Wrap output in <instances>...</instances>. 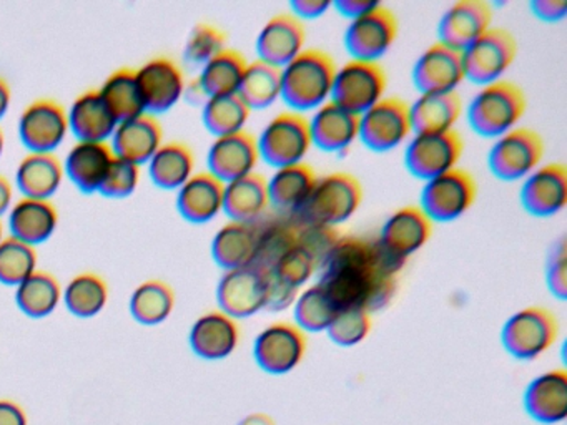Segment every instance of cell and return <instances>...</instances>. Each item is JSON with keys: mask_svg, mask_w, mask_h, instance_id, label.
I'll use <instances>...</instances> for the list:
<instances>
[{"mask_svg": "<svg viewBox=\"0 0 567 425\" xmlns=\"http://www.w3.org/2000/svg\"><path fill=\"white\" fill-rule=\"evenodd\" d=\"M162 143L164 129L161 123L154 115L142 113L135 118L118 123L109 145L117 158L142 166L151 162Z\"/></svg>", "mask_w": 567, "mask_h": 425, "instance_id": "cell-25", "label": "cell"}, {"mask_svg": "<svg viewBox=\"0 0 567 425\" xmlns=\"http://www.w3.org/2000/svg\"><path fill=\"white\" fill-rule=\"evenodd\" d=\"M529 10L536 19L546 23H557L566 19V0H530Z\"/></svg>", "mask_w": 567, "mask_h": 425, "instance_id": "cell-55", "label": "cell"}, {"mask_svg": "<svg viewBox=\"0 0 567 425\" xmlns=\"http://www.w3.org/2000/svg\"><path fill=\"white\" fill-rule=\"evenodd\" d=\"M524 90L509 80H497L481 86L466 108L467 123L483 138H499L516 128L526 113Z\"/></svg>", "mask_w": 567, "mask_h": 425, "instance_id": "cell-4", "label": "cell"}, {"mask_svg": "<svg viewBox=\"0 0 567 425\" xmlns=\"http://www.w3.org/2000/svg\"><path fill=\"white\" fill-rule=\"evenodd\" d=\"M38 271V252L32 246L8 236L0 242V284L19 286Z\"/></svg>", "mask_w": 567, "mask_h": 425, "instance_id": "cell-47", "label": "cell"}, {"mask_svg": "<svg viewBox=\"0 0 567 425\" xmlns=\"http://www.w3.org/2000/svg\"><path fill=\"white\" fill-rule=\"evenodd\" d=\"M524 211L536 218H550L567 205V168L547 163L526 176L519 191Z\"/></svg>", "mask_w": 567, "mask_h": 425, "instance_id": "cell-21", "label": "cell"}, {"mask_svg": "<svg viewBox=\"0 0 567 425\" xmlns=\"http://www.w3.org/2000/svg\"><path fill=\"white\" fill-rule=\"evenodd\" d=\"M298 294H300V289H295L293 286L287 284V282L281 281V279H278L277 276H274L270 272V281H268L267 304H265V311H287L288 308H293Z\"/></svg>", "mask_w": 567, "mask_h": 425, "instance_id": "cell-54", "label": "cell"}, {"mask_svg": "<svg viewBox=\"0 0 567 425\" xmlns=\"http://www.w3.org/2000/svg\"><path fill=\"white\" fill-rule=\"evenodd\" d=\"M250 115L251 110L238 93L210 96L202 106V122L215 138L247 129L245 126Z\"/></svg>", "mask_w": 567, "mask_h": 425, "instance_id": "cell-45", "label": "cell"}, {"mask_svg": "<svg viewBox=\"0 0 567 425\" xmlns=\"http://www.w3.org/2000/svg\"><path fill=\"white\" fill-rule=\"evenodd\" d=\"M524 411L544 425L559 424L567 417V372L553 369L529 382L524 392Z\"/></svg>", "mask_w": 567, "mask_h": 425, "instance_id": "cell-26", "label": "cell"}, {"mask_svg": "<svg viewBox=\"0 0 567 425\" xmlns=\"http://www.w3.org/2000/svg\"><path fill=\"white\" fill-rule=\"evenodd\" d=\"M298 235H300V225L288 216L260 221L255 265L271 271L281 258L297 248Z\"/></svg>", "mask_w": 567, "mask_h": 425, "instance_id": "cell-39", "label": "cell"}, {"mask_svg": "<svg viewBox=\"0 0 567 425\" xmlns=\"http://www.w3.org/2000/svg\"><path fill=\"white\" fill-rule=\"evenodd\" d=\"M147 165L148 176L157 188L177 191L194 176L195 155L185 143H162Z\"/></svg>", "mask_w": 567, "mask_h": 425, "instance_id": "cell-37", "label": "cell"}, {"mask_svg": "<svg viewBox=\"0 0 567 425\" xmlns=\"http://www.w3.org/2000/svg\"><path fill=\"white\" fill-rule=\"evenodd\" d=\"M99 93L117 123L145 113L141 90H138L137 79H135V70H115L102 83Z\"/></svg>", "mask_w": 567, "mask_h": 425, "instance_id": "cell-43", "label": "cell"}, {"mask_svg": "<svg viewBox=\"0 0 567 425\" xmlns=\"http://www.w3.org/2000/svg\"><path fill=\"white\" fill-rule=\"evenodd\" d=\"M260 162L257 136L248 129L218 136L207 153V172L221 183L235 182L257 172Z\"/></svg>", "mask_w": 567, "mask_h": 425, "instance_id": "cell-19", "label": "cell"}, {"mask_svg": "<svg viewBox=\"0 0 567 425\" xmlns=\"http://www.w3.org/2000/svg\"><path fill=\"white\" fill-rule=\"evenodd\" d=\"M318 269L320 266L315 261L313 256L308 255L301 246L297 245V248L291 249L285 258H281L270 272L301 291V288H305L315 274H318Z\"/></svg>", "mask_w": 567, "mask_h": 425, "instance_id": "cell-50", "label": "cell"}, {"mask_svg": "<svg viewBox=\"0 0 567 425\" xmlns=\"http://www.w3.org/2000/svg\"><path fill=\"white\" fill-rule=\"evenodd\" d=\"M114 156L109 143L75 142L62 162L64 175L84 195L99 193Z\"/></svg>", "mask_w": 567, "mask_h": 425, "instance_id": "cell-27", "label": "cell"}, {"mask_svg": "<svg viewBox=\"0 0 567 425\" xmlns=\"http://www.w3.org/2000/svg\"><path fill=\"white\" fill-rule=\"evenodd\" d=\"M317 179V172L305 162L275 169L271 178H267L270 208H274L278 216L293 218L310 198Z\"/></svg>", "mask_w": 567, "mask_h": 425, "instance_id": "cell-31", "label": "cell"}, {"mask_svg": "<svg viewBox=\"0 0 567 425\" xmlns=\"http://www.w3.org/2000/svg\"><path fill=\"white\" fill-rule=\"evenodd\" d=\"M305 42H307L305 23L290 12H281L271 17L261 27L255 40V50L261 62L284 69L295 56L303 52Z\"/></svg>", "mask_w": 567, "mask_h": 425, "instance_id": "cell-22", "label": "cell"}, {"mask_svg": "<svg viewBox=\"0 0 567 425\" xmlns=\"http://www.w3.org/2000/svg\"><path fill=\"white\" fill-rule=\"evenodd\" d=\"M433 229L434 222L420 206H403L388 216L377 242L388 259L403 269L408 259L427 245Z\"/></svg>", "mask_w": 567, "mask_h": 425, "instance_id": "cell-13", "label": "cell"}, {"mask_svg": "<svg viewBox=\"0 0 567 425\" xmlns=\"http://www.w3.org/2000/svg\"><path fill=\"white\" fill-rule=\"evenodd\" d=\"M411 79L420 95L457 92V86L466 80L463 53L444 43L434 42L417 56Z\"/></svg>", "mask_w": 567, "mask_h": 425, "instance_id": "cell-20", "label": "cell"}, {"mask_svg": "<svg viewBox=\"0 0 567 425\" xmlns=\"http://www.w3.org/2000/svg\"><path fill=\"white\" fill-rule=\"evenodd\" d=\"M225 183L208 172L194 173L182 188L177 189L178 212L185 221L204 225L224 212Z\"/></svg>", "mask_w": 567, "mask_h": 425, "instance_id": "cell-30", "label": "cell"}, {"mask_svg": "<svg viewBox=\"0 0 567 425\" xmlns=\"http://www.w3.org/2000/svg\"><path fill=\"white\" fill-rule=\"evenodd\" d=\"M378 3L380 2H374V0H334V2H331V7H333L341 17H344V19L351 22V20L370 12Z\"/></svg>", "mask_w": 567, "mask_h": 425, "instance_id": "cell-57", "label": "cell"}, {"mask_svg": "<svg viewBox=\"0 0 567 425\" xmlns=\"http://www.w3.org/2000/svg\"><path fill=\"white\" fill-rule=\"evenodd\" d=\"M546 286L553 298L564 301L567 298V246L566 239L560 238L554 242L547 252L546 266H544Z\"/></svg>", "mask_w": 567, "mask_h": 425, "instance_id": "cell-52", "label": "cell"}, {"mask_svg": "<svg viewBox=\"0 0 567 425\" xmlns=\"http://www.w3.org/2000/svg\"><path fill=\"white\" fill-rule=\"evenodd\" d=\"M461 53L466 80L474 85H489L503 80L516 60V37L503 27H491Z\"/></svg>", "mask_w": 567, "mask_h": 425, "instance_id": "cell-10", "label": "cell"}, {"mask_svg": "<svg viewBox=\"0 0 567 425\" xmlns=\"http://www.w3.org/2000/svg\"><path fill=\"white\" fill-rule=\"evenodd\" d=\"M18 132L29 153H54L68 138V110L55 100H35L22 110Z\"/></svg>", "mask_w": 567, "mask_h": 425, "instance_id": "cell-17", "label": "cell"}, {"mask_svg": "<svg viewBox=\"0 0 567 425\" xmlns=\"http://www.w3.org/2000/svg\"><path fill=\"white\" fill-rule=\"evenodd\" d=\"M16 304L32 319H44L58 309L62 301L61 282L54 274L35 271L16 286Z\"/></svg>", "mask_w": 567, "mask_h": 425, "instance_id": "cell-40", "label": "cell"}, {"mask_svg": "<svg viewBox=\"0 0 567 425\" xmlns=\"http://www.w3.org/2000/svg\"><path fill=\"white\" fill-rule=\"evenodd\" d=\"M290 13L305 23V20H315L323 17L331 9L328 0H291Z\"/></svg>", "mask_w": 567, "mask_h": 425, "instance_id": "cell-56", "label": "cell"}, {"mask_svg": "<svg viewBox=\"0 0 567 425\" xmlns=\"http://www.w3.org/2000/svg\"><path fill=\"white\" fill-rule=\"evenodd\" d=\"M363 201V186L357 176L334 172L318 176L313 191L300 211L293 216L300 225L337 228L354 216Z\"/></svg>", "mask_w": 567, "mask_h": 425, "instance_id": "cell-3", "label": "cell"}, {"mask_svg": "<svg viewBox=\"0 0 567 425\" xmlns=\"http://www.w3.org/2000/svg\"><path fill=\"white\" fill-rule=\"evenodd\" d=\"M4 228H2V222H0V242H2V239H4Z\"/></svg>", "mask_w": 567, "mask_h": 425, "instance_id": "cell-63", "label": "cell"}, {"mask_svg": "<svg viewBox=\"0 0 567 425\" xmlns=\"http://www.w3.org/2000/svg\"><path fill=\"white\" fill-rule=\"evenodd\" d=\"M238 425H277V422L270 415L264 414V412H255V414L241 418Z\"/></svg>", "mask_w": 567, "mask_h": 425, "instance_id": "cell-61", "label": "cell"}, {"mask_svg": "<svg viewBox=\"0 0 567 425\" xmlns=\"http://www.w3.org/2000/svg\"><path fill=\"white\" fill-rule=\"evenodd\" d=\"M373 319L370 312L360 309L340 311L327 329V335L338 348L350 349L361 344L370 335Z\"/></svg>", "mask_w": 567, "mask_h": 425, "instance_id": "cell-48", "label": "cell"}, {"mask_svg": "<svg viewBox=\"0 0 567 425\" xmlns=\"http://www.w3.org/2000/svg\"><path fill=\"white\" fill-rule=\"evenodd\" d=\"M260 222L228 221L212 239V259L224 271L250 265L257 251Z\"/></svg>", "mask_w": 567, "mask_h": 425, "instance_id": "cell-35", "label": "cell"}, {"mask_svg": "<svg viewBox=\"0 0 567 425\" xmlns=\"http://www.w3.org/2000/svg\"><path fill=\"white\" fill-rule=\"evenodd\" d=\"M69 132L78 142H111L117 120L105 105L99 90H87L72 102L68 112Z\"/></svg>", "mask_w": 567, "mask_h": 425, "instance_id": "cell-32", "label": "cell"}, {"mask_svg": "<svg viewBox=\"0 0 567 425\" xmlns=\"http://www.w3.org/2000/svg\"><path fill=\"white\" fill-rule=\"evenodd\" d=\"M225 42H227V35L218 27L210 25V23H198L185 43V60L192 65L204 66L208 60L227 49Z\"/></svg>", "mask_w": 567, "mask_h": 425, "instance_id": "cell-49", "label": "cell"}, {"mask_svg": "<svg viewBox=\"0 0 567 425\" xmlns=\"http://www.w3.org/2000/svg\"><path fill=\"white\" fill-rule=\"evenodd\" d=\"M138 183H141V166L114 156V162L99 193L105 198L124 199L137 189Z\"/></svg>", "mask_w": 567, "mask_h": 425, "instance_id": "cell-51", "label": "cell"}, {"mask_svg": "<svg viewBox=\"0 0 567 425\" xmlns=\"http://www.w3.org/2000/svg\"><path fill=\"white\" fill-rule=\"evenodd\" d=\"M268 281H270V271L255 262L224 271L215 292L218 309L235 321L251 318L265 311Z\"/></svg>", "mask_w": 567, "mask_h": 425, "instance_id": "cell-11", "label": "cell"}, {"mask_svg": "<svg viewBox=\"0 0 567 425\" xmlns=\"http://www.w3.org/2000/svg\"><path fill=\"white\" fill-rule=\"evenodd\" d=\"M62 301L75 318H95L107 305V282L95 272H81L62 289Z\"/></svg>", "mask_w": 567, "mask_h": 425, "instance_id": "cell-41", "label": "cell"}, {"mask_svg": "<svg viewBox=\"0 0 567 425\" xmlns=\"http://www.w3.org/2000/svg\"><path fill=\"white\" fill-rule=\"evenodd\" d=\"M544 149L543 136L536 129L516 126L493 143L487 153V166L497 179L517 182L539 168Z\"/></svg>", "mask_w": 567, "mask_h": 425, "instance_id": "cell-9", "label": "cell"}, {"mask_svg": "<svg viewBox=\"0 0 567 425\" xmlns=\"http://www.w3.org/2000/svg\"><path fill=\"white\" fill-rule=\"evenodd\" d=\"M175 308L172 286L161 279H148L132 292L128 309L132 318L144 325H157L171 318Z\"/></svg>", "mask_w": 567, "mask_h": 425, "instance_id": "cell-42", "label": "cell"}, {"mask_svg": "<svg viewBox=\"0 0 567 425\" xmlns=\"http://www.w3.org/2000/svg\"><path fill=\"white\" fill-rule=\"evenodd\" d=\"M247 66V60L238 50L225 49L202 66L195 83L205 99L231 95L238 93Z\"/></svg>", "mask_w": 567, "mask_h": 425, "instance_id": "cell-38", "label": "cell"}, {"mask_svg": "<svg viewBox=\"0 0 567 425\" xmlns=\"http://www.w3.org/2000/svg\"><path fill=\"white\" fill-rule=\"evenodd\" d=\"M300 225V222H298ZM340 232L337 228L328 226L300 225V235H298V246L305 249L308 255L313 256L318 266L327 259L331 249L340 239Z\"/></svg>", "mask_w": 567, "mask_h": 425, "instance_id": "cell-53", "label": "cell"}, {"mask_svg": "<svg viewBox=\"0 0 567 425\" xmlns=\"http://www.w3.org/2000/svg\"><path fill=\"white\" fill-rule=\"evenodd\" d=\"M11 86H9L4 76H0V120L8 115L9 108H11Z\"/></svg>", "mask_w": 567, "mask_h": 425, "instance_id": "cell-60", "label": "cell"}, {"mask_svg": "<svg viewBox=\"0 0 567 425\" xmlns=\"http://www.w3.org/2000/svg\"><path fill=\"white\" fill-rule=\"evenodd\" d=\"M188 344L192 352L204 361H224L240 344V325L220 309L205 312L192 324Z\"/></svg>", "mask_w": 567, "mask_h": 425, "instance_id": "cell-24", "label": "cell"}, {"mask_svg": "<svg viewBox=\"0 0 567 425\" xmlns=\"http://www.w3.org/2000/svg\"><path fill=\"white\" fill-rule=\"evenodd\" d=\"M337 314L338 309L334 308L327 292L317 282L300 291L293 304L295 324L305 334H308V332H311V334L327 332Z\"/></svg>", "mask_w": 567, "mask_h": 425, "instance_id": "cell-46", "label": "cell"}, {"mask_svg": "<svg viewBox=\"0 0 567 425\" xmlns=\"http://www.w3.org/2000/svg\"><path fill=\"white\" fill-rule=\"evenodd\" d=\"M270 208L267 176L254 172L225 185L224 212L230 221L260 222Z\"/></svg>", "mask_w": 567, "mask_h": 425, "instance_id": "cell-34", "label": "cell"}, {"mask_svg": "<svg viewBox=\"0 0 567 425\" xmlns=\"http://www.w3.org/2000/svg\"><path fill=\"white\" fill-rule=\"evenodd\" d=\"M307 349V334L295 322L278 321L258 332L254 359L267 374L287 375L303 362Z\"/></svg>", "mask_w": 567, "mask_h": 425, "instance_id": "cell-15", "label": "cell"}, {"mask_svg": "<svg viewBox=\"0 0 567 425\" xmlns=\"http://www.w3.org/2000/svg\"><path fill=\"white\" fill-rule=\"evenodd\" d=\"M400 266L381 251L377 239L340 236L318 269L317 284L340 311H383L400 284Z\"/></svg>", "mask_w": 567, "mask_h": 425, "instance_id": "cell-1", "label": "cell"}, {"mask_svg": "<svg viewBox=\"0 0 567 425\" xmlns=\"http://www.w3.org/2000/svg\"><path fill=\"white\" fill-rule=\"evenodd\" d=\"M64 176V165L55 153H28L16 169V186L24 198L51 199Z\"/></svg>", "mask_w": 567, "mask_h": 425, "instance_id": "cell-33", "label": "cell"}, {"mask_svg": "<svg viewBox=\"0 0 567 425\" xmlns=\"http://www.w3.org/2000/svg\"><path fill=\"white\" fill-rule=\"evenodd\" d=\"M238 95L251 112L270 108L281 99V69L258 59L248 63Z\"/></svg>", "mask_w": 567, "mask_h": 425, "instance_id": "cell-44", "label": "cell"}, {"mask_svg": "<svg viewBox=\"0 0 567 425\" xmlns=\"http://www.w3.org/2000/svg\"><path fill=\"white\" fill-rule=\"evenodd\" d=\"M311 143L324 153H343L360 136V116L328 102L308 118Z\"/></svg>", "mask_w": 567, "mask_h": 425, "instance_id": "cell-29", "label": "cell"}, {"mask_svg": "<svg viewBox=\"0 0 567 425\" xmlns=\"http://www.w3.org/2000/svg\"><path fill=\"white\" fill-rule=\"evenodd\" d=\"M0 425H28V415L16 402L0 401Z\"/></svg>", "mask_w": 567, "mask_h": 425, "instance_id": "cell-58", "label": "cell"}, {"mask_svg": "<svg viewBox=\"0 0 567 425\" xmlns=\"http://www.w3.org/2000/svg\"><path fill=\"white\" fill-rule=\"evenodd\" d=\"M464 153L463 136L451 129L444 133H414L404 149V166L414 178H436L457 168Z\"/></svg>", "mask_w": 567, "mask_h": 425, "instance_id": "cell-12", "label": "cell"}, {"mask_svg": "<svg viewBox=\"0 0 567 425\" xmlns=\"http://www.w3.org/2000/svg\"><path fill=\"white\" fill-rule=\"evenodd\" d=\"M559 335L556 314L543 305L514 312L501 329V344L517 361H534L553 348Z\"/></svg>", "mask_w": 567, "mask_h": 425, "instance_id": "cell-5", "label": "cell"}, {"mask_svg": "<svg viewBox=\"0 0 567 425\" xmlns=\"http://www.w3.org/2000/svg\"><path fill=\"white\" fill-rule=\"evenodd\" d=\"M6 149V133L4 129L0 128V158L4 155Z\"/></svg>", "mask_w": 567, "mask_h": 425, "instance_id": "cell-62", "label": "cell"}, {"mask_svg": "<svg viewBox=\"0 0 567 425\" xmlns=\"http://www.w3.org/2000/svg\"><path fill=\"white\" fill-rule=\"evenodd\" d=\"M386 89L388 76L380 62L351 59L334 73L330 102L360 116L384 99Z\"/></svg>", "mask_w": 567, "mask_h": 425, "instance_id": "cell-7", "label": "cell"}, {"mask_svg": "<svg viewBox=\"0 0 567 425\" xmlns=\"http://www.w3.org/2000/svg\"><path fill=\"white\" fill-rule=\"evenodd\" d=\"M8 226L11 231L9 236L35 248L54 236L59 226V211L51 199L22 196L9 209Z\"/></svg>", "mask_w": 567, "mask_h": 425, "instance_id": "cell-28", "label": "cell"}, {"mask_svg": "<svg viewBox=\"0 0 567 425\" xmlns=\"http://www.w3.org/2000/svg\"><path fill=\"white\" fill-rule=\"evenodd\" d=\"M413 136L410 103L400 96H384L360 115V136L371 152L386 153L403 145Z\"/></svg>", "mask_w": 567, "mask_h": 425, "instance_id": "cell-14", "label": "cell"}, {"mask_svg": "<svg viewBox=\"0 0 567 425\" xmlns=\"http://www.w3.org/2000/svg\"><path fill=\"white\" fill-rule=\"evenodd\" d=\"M463 99L457 92L423 93L410 103L413 135L451 132L463 115Z\"/></svg>", "mask_w": 567, "mask_h": 425, "instance_id": "cell-36", "label": "cell"}, {"mask_svg": "<svg viewBox=\"0 0 567 425\" xmlns=\"http://www.w3.org/2000/svg\"><path fill=\"white\" fill-rule=\"evenodd\" d=\"M145 113L161 115L171 112L185 95L184 72L175 60L154 56L135 70Z\"/></svg>", "mask_w": 567, "mask_h": 425, "instance_id": "cell-18", "label": "cell"}, {"mask_svg": "<svg viewBox=\"0 0 567 425\" xmlns=\"http://www.w3.org/2000/svg\"><path fill=\"white\" fill-rule=\"evenodd\" d=\"M12 205H14V186L9 182L8 176L0 175V218L8 215Z\"/></svg>", "mask_w": 567, "mask_h": 425, "instance_id": "cell-59", "label": "cell"}, {"mask_svg": "<svg viewBox=\"0 0 567 425\" xmlns=\"http://www.w3.org/2000/svg\"><path fill=\"white\" fill-rule=\"evenodd\" d=\"M338 65L324 50L305 49L281 69V100L291 112H315L330 102Z\"/></svg>", "mask_w": 567, "mask_h": 425, "instance_id": "cell-2", "label": "cell"}, {"mask_svg": "<svg viewBox=\"0 0 567 425\" xmlns=\"http://www.w3.org/2000/svg\"><path fill=\"white\" fill-rule=\"evenodd\" d=\"M493 7L484 0H460L453 3L437 23V42L463 52L467 45L491 29Z\"/></svg>", "mask_w": 567, "mask_h": 425, "instance_id": "cell-23", "label": "cell"}, {"mask_svg": "<svg viewBox=\"0 0 567 425\" xmlns=\"http://www.w3.org/2000/svg\"><path fill=\"white\" fill-rule=\"evenodd\" d=\"M398 37V19L393 10L378 3L374 9L351 20L344 30V49L351 59L380 62Z\"/></svg>", "mask_w": 567, "mask_h": 425, "instance_id": "cell-16", "label": "cell"}, {"mask_svg": "<svg viewBox=\"0 0 567 425\" xmlns=\"http://www.w3.org/2000/svg\"><path fill=\"white\" fill-rule=\"evenodd\" d=\"M257 143L261 162L275 169L303 163L313 146L308 116L291 110L278 113L264 126Z\"/></svg>", "mask_w": 567, "mask_h": 425, "instance_id": "cell-6", "label": "cell"}, {"mask_svg": "<svg viewBox=\"0 0 567 425\" xmlns=\"http://www.w3.org/2000/svg\"><path fill=\"white\" fill-rule=\"evenodd\" d=\"M477 198V183L470 172L453 168L424 182L420 208L433 222H450L466 215Z\"/></svg>", "mask_w": 567, "mask_h": 425, "instance_id": "cell-8", "label": "cell"}]
</instances>
